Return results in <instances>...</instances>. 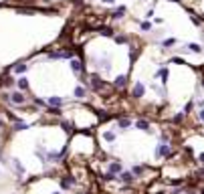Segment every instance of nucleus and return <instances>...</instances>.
<instances>
[{
	"instance_id": "obj_1",
	"label": "nucleus",
	"mask_w": 204,
	"mask_h": 194,
	"mask_svg": "<svg viewBox=\"0 0 204 194\" xmlns=\"http://www.w3.org/2000/svg\"><path fill=\"white\" fill-rule=\"evenodd\" d=\"M144 93H146V87H144V83H135L133 85V89H131V97L133 99H140V97H144Z\"/></svg>"
},
{
	"instance_id": "obj_2",
	"label": "nucleus",
	"mask_w": 204,
	"mask_h": 194,
	"mask_svg": "<svg viewBox=\"0 0 204 194\" xmlns=\"http://www.w3.org/2000/svg\"><path fill=\"white\" fill-rule=\"evenodd\" d=\"M158 158H168L172 156V150H170V144H162L160 148H158V152H156Z\"/></svg>"
},
{
	"instance_id": "obj_3",
	"label": "nucleus",
	"mask_w": 204,
	"mask_h": 194,
	"mask_svg": "<svg viewBox=\"0 0 204 194\" xmlns=\"http://www.w3.org/2000/svg\"><path fill=\"white\" fill-rule=\"evenodd\" d=\"M133 125L138 127V129H142V132H150V123H148L146 119H140V121H135Z\"/></svg>"
},
{
	"instance_id": "obj_4",
	"label": "nucleus",
	"mask_w": 204,
	"mask_h": 194,
	"mask_svg": "<svg viewBox=\"0 0 204 194\" xmlns=\"http://www.w3.org/2000/svg\"><path fill=\"white\" fill-rule=\"evenodd\" d=\"M51 107H61L63 105V99L61 97H49V101H47Z\"/></svg>"
},
{
	"instance_id": "obj_5",
	"label": "nucleus",
	"mask_w": 204,
	"mask_h": 194,
	"mask_svg": "<svg viewBox=\"0 0 204 194\" xmlns=\"http://www.w3.org/2000/svg\"><path fill=\"white\" fill-rule=\"evenodd\" d=\"M131 125H133L131 119H119V121H117V127H119V129H127V127H131Z\"/></svg>"
},
{
	"instance_id": "obj_6",
	"label": "nucleus",
	"mask_w": 204,
	"mask_h": 194,
	"mask_svg": "<svg viewBox=\"0 0 204 194\" xmlns=\"http://www.w3.org/2000/svg\"><path fill=\"white\" fill-rule=\"evenodd\" d=\"M125 83H127V77L125 75H119V77H115V87H125Z\"/></svg>"
},
{
	"instance_id": "obj_7",
	"label": "nucleus",
	"mask_w": 204,
	"mask_h": 194,
	"mask_svg": "<svg viewBox=\"0 0 204 194\" xmlns=\"http://www.w3.org/2000/svg\"><path fill=\"white\" fill-rule=\"evenodd\" d=\"M71 69H73L75 73H79V71L83 69V65H81V63H79L77 59H71Z\"/></svg>"
},
{
	"instance_id": "obj_8",
	"label": "nucleus",
	"mask_w": 204,
	"mask_h": 194,
	"mask_svg": "<svg viewBox=\"0 0 204 194\" xmlns=\"http://www.w3.org/2000/svg\"><path fill=\"white\" fill-rule=\"evenodd\" d=\"M12 101H14V103H18V105H20V103H25V95L16 91V93H12Z\"/></svg>"
},
{
	"instance_id": "obj_9",
	"label": "nucleus",
	"mask_w": 204,
	"mask_h": 194,
	"mask_svg": "<svg viewBox=\"0 0 204 194\" xmlns=\"http://www.w3.org/2000/svg\"><path fill=\"white\" fill-rule=\"evenodd\" d=\"M119 178H121L123 182H133V172H123Z\"/></svg>"
},
{
	"instance_id": "obj_10",
	"label": "nucleus",
	"mask_w": 204,
	"mask_h": 194,
	"mask_svg": "<svg viewBox=\"0 0 204 194\" xmlns=\"http://www.w3.org/2000/svg\"><path fill=\"white\" fill-rule=\"evenodd\" d=\"M109 172H113V174H115V172H121V164H119V162H111Z\"/></svg>"
},
{
	"instance_id": "obj_11",
	"label": "nucleus",
	"mask_w": 204,
	"mask_h": 194,
	"mask_svg": "<svg viewBox=\"0 0 204 194\" xmlns=\"http://www.w3.org/2000/svg\"><path fill=\"white\" fill-rule=\"evenodd\" d=\"M75 97L83 99V97H85V87H77V89H75Z\"/></svg>"
},
{
	"instance_id": "obj_12",
	"label": "nucleus",
	"mask_w": 204,
	"mask_h": 194,
	"mask_svg": "<svg viewBox=\"0 0 204 194\" xmlns=\"http://www.w3.org/2000/svg\"><path fill=\"white\" fill-rule=\"evenodd\" d=\"M103 138H105L107 142H113V140H115V132H105Z\"/></svg>"
},
{
	"instance_id": "obj_13",
	"label": "nucleus",
	"mask_w": 204,
	"mask_h": 194,
	"mask_svg": "<svg viewBox=\"0 0 204 194\" xmlns=\"http://www.w3.org/2000/svg\"><path fill=\"white\" fill-rule=\"evenodd\" d=\"M123 14H125V8H123V6H121V8H117V10H115V12H113V18H121V16H123Z\"/></svg>"
},
{
	"instance_id": "obj_14",
	"label": "nucleus",
	"mask_w": 204,
	"mask_h": 194,
	"mask_svg": "<svg viewBox=\"0 0 204 194\" xmlns=\"http://www.w3.org/2000/svg\"><path fill=\"white\" fill-rule=\"evenodd\" d=\"M188 49H190L192 53H202V47H200V45H194V42H192V45H188Z\"/></svg>"
},
{
	"instance_id": "obj_15",
	"label": "nucleus",
	"mask_w": 204,
	"mask_h": 194,
	"mask_svg": "<svg viewBox=\"0 0 204 194\" xmlns=\"http://www.w3.org/2000/svg\"><path fill=\"white\" fill-rule=\"evenodd\" d=\"M18 87H20V89H26V87H28V83H26V79H25V77L18 79Z\"/></svg>"
},
{
	"instance_id": "obj_16",
	"label": "nucleus",
	"mask_w": 204,
	"mask_h": 194,
	"mask_svg": "<svg viewBox=\"0 0 204 194\" xmlns=\"http://www.w3.org/2000/svg\"><path fill=\"white\" fill-rule=\"evenodd\" d=\"M182 121H184V113H178L174 117V123H182Z\"/></svg>"
},
{
	"instance_id": "obj_17",
	"label": "nucleus",
	"mask_w": 204,
	"mask_h": 194,
	"mask_svg": "<svg viewBox=\"0 0 204 194\" xmlns=\"http://www.w3.org/2000/svg\"><path fill=\"white\" fill-rule=\"evenodd\" d=\"M103 180H107V182H109V180H115V174H113V172H107Z\"/></svg>"
},
{
	"instance_id": "obj_18",
	"label": "nucleus",
	"mask_w": 204,
	"mask_h": 194,
	"mask_svg": "<svg viewBox=\"0 0 204 194\" xmlns=\"http://www.w3.org/2000/svg\"><path fill=\"white\" fill-rule=\"evenodd\" d=\"M63 127H65V132H71V129H73V125L69 121H63Z\"/></svg>"
},
{
	"instance_id": "obj_19",
	"label": "nucleus",
	"mask_w": 204,
	"mask_h": 194,
	"mask_svg": "<svg viewBox=\"0 0 204 194\" xmlns=\"http://www.w3.org/2000/svg\"><path fill=\"white\" fill-rule=\"evenodd\" d=\"M172 45H176V40H174V38H168V40H164V47H172Z\"/></svg>"
},
{
	"instance_id": "obj_20",
	"label": "nucleus",
	"mask_w": 204,
	"mask_h": 194,
	"mask_svg": "<svg viewBox=\"0 0 204 194\" xmlns=\"http://www.w3.org/2000/svg\"><path fill=\"white\" fill-rule=\"evenodd\" d=\"M26 127H28L26 123H16V125H14V129H18V132H20V129H26Z\"/></svg>"
},
{
	"instance_id": "obj_21",
	"label": "nucleus",
	"mask_w": 204,
	"mask_h": 194,
	"mask_svg": "<svg viewBox=\"0 0 204 194\" xmlns=\"http://www.w3.org/2000/svg\"><path fill=\"white\" fill-rule=\"evenodd\" d=\"M115 42H119V45H123V42H127L125 36H115Z\"/></svg>"
},
{
	"instance_id": "obj_22",
	"label": "nucleus",
	"mask_w": 204,
	"mask_h": 194,
	"mask_svg": "<svg viewBox=\"0 0 204 194\" xmlns=\"http://www.w3.org/2000/svg\"><path fill=\"white\" fill-rule=\"evenodd\" d=\"M25 69H26V65H16V69H14V71H16V73H22Z\"/></svg>"
},
{
	"instance_id": "obj_23",
	"label": "nucleus",
	"mask_w": 204,
	"mask_h": 194,
	"mask_svg": "<svg viewBox=\"0 0 204 194\" xmlns=\"http://www.w3.org/2000/svg\"><path fill=\"white\" fill-rule=\"evenodd\" d=\"M142 30H152V24L150 23H142Z\"/></svg>"
},
{
	"instance_id": "obj_24",
	"label": "nucleus",
	"mask_w": 204,
	"mask_h": 194,
	"mask_svg": "<svg viewBox=\"0 0 204 194\" xmlns=\"http://www.w3.org/2000/svg\"><path fill=\"white\" fill-rule=\"evenodd\" d=\"M131 172H133V174H142V172H144V168H140V166H138V168H133Z\"/></svg>"
},
{
	"instance_id": "obj_25",
	"label": "nucleus",
	"mask_w": 204,
	"mask_h": 194,
	"mask_svg": "<svg viewBox=\"0 0 204 194\" xmlns=\"http://www.w3.org/2000/svg\"><path fill=\"white\" fill-rule=\"evenodd\" d=\"M192 23H194V24H202V20H200V18H196V16H192Z\"/></svg>"
},
{
	"instance_id": "obj_26",
	"label": "nucleus",
	"mask_w": 204,
	"mask_h": 194,
	"mask_svg": "<svg viewBox=\"0 0 204 194\" xmlns=\"http://www.w3.org/2000/svg\"><path fill=\"white\" fill-rule=\"evenodd\" d=\"M198 162H200V164H204V154H198Z\"/></svg>"
},
{
	"instance_id": "obj_27",
	"label": "nucleus",
	"mask_w": 204,
	"mask_h": 194,
	"mask_svg": "<svg viewBox=\"0 0 204 194\" xmlns=\"http://www.w3.org/2000/svg\"><path fill=\"white\" fill-rule=\"evenodd\" d=\"M200 121H204V109L200 111Z\"/></svg>"
},
{
	"instance_id": "obj_28",
	"label": "nucleus",
	"mask_w": 204,
	"mask_h": 194,
	"mask_svg": "<svg viewBox=\"0 0 204 194\" xmlns=\"http://www.w3.org/2000/svg\"><path fill=\"white\" fill-rule=\"evenodd\" d=\"M103 2H107V4H111V2H115V0H103Z\"/></svg>"
},
{
	"instance_id": "obj_29",
	"label": "nucleus",
	"mask_w": 204,
	"mask_h": 194,
	"mask_svg": "<svg viewBox=\"0 0 204 194\" xmlns=\"http://www.w3.org/2000/svg\"><path fill=\"white\" fill-rule=\"evenodd\" d=\"M170 2H180V0H170Z\"/></svg>"
},
{
	"instance_id": "obj_30",
	"label": "nucleus",
	"mask_w": 204,
	"mask_h": 194,
	"mask_svg": "<svg viewBox=\"0 0 204 194\" xmlns=\"http://www.w3.org/2000/svg\"><path fill=\"white\" fill-rule=\"evenodd\" d=\"M156 194H166V192H156Z\"/></svg>"
},
{
	"instance_id": "obj_31",
	"label": "nucleus",
	"mask_w": 204,
	"mask_h": 194,
	"mask_svg": "<svg viewBox=\"0 0 204 194\" xmlns=\"http://www.w3.org/2000/svg\"><path fill=\"white\" fill-rule=\"evenodd\" d=\"M202 194H204V188H202Z\"/></svg>"
},
{
	"instance_id": "obj_32",
	"label": "nucleus",
	"mask_w": 204,
	"mask_h": 194,
	"mask_svg": "<svg viewBox=\"0 0 204 194\" xmlns=\"http://www.w3.org/2000/svg\"><path fill=\"white\" fill-rule=\"evenodd\" d=\"M53 194H59V192H53Z\"/></svg>"
},
{
	"instance_id": "obj_33",
	"label": "nucleus",
	"mask_w": 204,
	"mask_h": 194,
	"mask_svg": "<svg viewBox=\"0 0 204 194\" xmlns=\"http://www.w3.org/2000/svg\"><path fill=\"white\" fill-rule=\"evenodd\" d=\"M202 85H204V83H202Z\"/></svg>"
}]
</instances>
